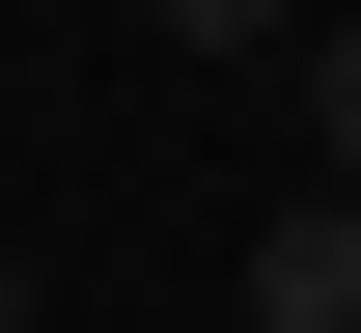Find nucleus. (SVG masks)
<instances>
[{"label":"nucleus","instance_id":"1","mask_svg":"<svg viewBox=\"0 0 361 333\" xmlns=\"http://www.w3.org/2000/svg\"><path fill=\"white\" fill-rule=\"evenodd\" d=\"M250 333H361V194H278L250 222Z\"/></svg>","mask_w":361,"mask_h":333},{"label":"nucleus","instance_id":"2","mask_svg":"<svg viewBox=\"0 0 361 333\" xmlns=\"http://www.w3.org/2000/svg\"><path fill=\"white\" fill-rule=\"evenodd\" d=\"M306 167L361 194V0H306Z\"/></svg>","mask_w":361,"mask_h":333},{"label":"nucleus","instance_id":"3","mask_svg":"<svg viewBox=\"0 0 361 333\" xmlns=\"http://www.w3.org/2000/svg\"><path fill=\"white\" fill-rule=\"evenodd\" d=\"M167 56H306V0H139Z\"/></svg>","mask_w":361,"mask_h":333},{"label":"nucleus","instance_id":"4","mask_svg":"<svg viewBox=\"0 0 361 333\" xmlns=\"http://www.w3.org/2000/svg\"><path fill=\"white\" fill-rule=\"evenodd\" d=\"M0 333H28V250H0Z\"/></svg>","mask_w":361,"mask_h":333}]
</instances>
